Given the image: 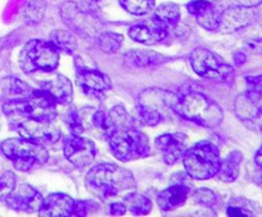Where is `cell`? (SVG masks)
<instances>
[{
	"label": "cell",
	"instance_id": "obj_29",
	"mask_svg": "<svg viewBox=\"0 0 262 217\" xmlns=\"http://www.w3.org/2000/svg\"><path fill=\"white\" fill-rule=\"evenodd\" d=\"M123 9L135 15H143L150 13L155 7V0H119Z\"/></svg>",
	"mask_w": 262,
	"mask_h": 217
},
{
	"label": "cell",
	"instance_id": "obj_20",
	"mask_svg": "<svg viewBox=\"0 0 262 217\" xmlns=\"http://www.w3.org/2000/svg\"><path fill=\"white\" fill-rule=\"evenodd\" d=\"M77 202L63 193H53L42 201L38 214L43 217L71 216L76 212Z\"/></svg>",
	"mask_w": 262,
	"mask_h": 217
},
{
	"label": "cell",
	"instance_id": "obj_40",
	"mask_svg": "<svg viewBox=\"0 0 262 217\" xmlns=\"http://www.w3.org/2000/svg\"><path fill=\"white\" fill-rule=\"evenodd\" d=\"M247 58H246V54L242 53V51H238V53L234 54V63L235 65H242V64L246 63Z\"/></svg>",
	"mask_w": 262,
	"mask_h": 217
},
{
	"label": "cell",
	"instance_id": "obj_36",
	"mask_svg": "<svg viewBox=\"0 0 262 217\" xmlns=\"http://www.w3.org/2000/svg\"><path fill=\"white\" fill-rule=\"evenodd\" d=\"M245 49L251 54H262V38H253L245 43Z\"/></svg>",
	"mask_w": 262,
	"mask_h": 217
},
{
	"label": "cell",
	"instance_id": "obj_34",
	"mask_svg": "<svg viewBox=\"0 0 262 217\" xmlns=\"http://www.w3.org/2000/svg\"><path fill=\"white\" fill-rule=\"evenodd\" d=\"M193 199L196 203L206 207H212L216 203V196H215L214 191L207 188H201L194 191Z\"/></svg>",
	"mask_w": 262,
	"mask_h": 217
},
{
	"label": "cell",
	"instance_id": "obj_5",
	"mask_svg": "<svg viewBox=\"0 0 262 217\" xmlns=\"http://www.w3.org/2000/svg\"><path fill=\"white\" fill-rule=\"evenodd\" d=\"M109 146L113 155L120 161H136L151 153L148 137L133 127L120 128L109 135Z\"/></svg>",
	"mask_w": 262,
	"mask_h": 217
},
{
	"label": "cell",
	"instance_id": "obj_1",
	"mask_svg": "<svg viewBox=\"0 0 262 217\" xmlns=\"http://www.w3.org/2000/svg\"><path fill=\"white\" fill-rule=\"evenodd\" d=\"M87 190L101 201L133 191L136 181L133 174L115 163H100L87 173L84 179Z\"/></svg>",
	"mask_w": 262,
	"mask_h": 217
},
{
	"label": "cell",
	"instance_id": "obj_25",
	"mask_svg": "<svg viewBox=\"0 0 262 217\" xmlns=\"http://www.w3.org/2000/svg\"><path fill=\"white\" fill-rule=\"evenodd\" d=\"M125 208L136 216H145V214L150 213L152 209V203L147 197L142 196L136 191H129V193L124 194V202Z\"/></svg>",
	"mask_w": 262,
	"mask_h": 217
},
{
	"label": "cell",
	"instance_id": "obj_39",
	"mask_svg": "<svg viewBox=\"0 0 262 217\" xmlns=\"http://www.w3.org/2000/svg\"><path fill=\"white\" fill-rule=\"evenodd\" d=\"M238 5H243V7H248V8H252L256 7V5L261 4L262 0H237Z\"/></svg>",
	"mask_w": 262,
	"mask_h": 217
},
{
	"label": "cell",
	"instance_id": "obj_7",
	"mask_svg": "<svg viewBox=\"0 0 262 217\" xmlns=\"http://www.w3.org/2000/svg\"><path fill=\"white\" fill-rule=\"evenodd\" d=\"M18 61L25 73H49L59 65V50L51 41L31 40L23 46Z\"/></svg>",
	"mask_w": 262,
	"mask_h": 217
},
{
	"label": "cell",
	"instance_id": "obj_23",
	"mask_svg": "<svg viewBox=\"0 0 262 217\" xmlns=\"http://www.w3.org/2000/svg\"><path fill=\"white\" fill-rule=\"evenodd\" d=\"M243 160V153L239 151H233L230 152L224 160H222L219 171L215 176L219 180L225 181V183H232L239 176L241 163Z\"/></svg>",
	"mask_w": 262,
	"mask_h": 217
},
{
	"label": "cell",
	"instance_id": "obj_22",
	"mask_svg": "<svg viewBox=\"0 0 262 217\" xmlns=\"http://www.w3.org/2000/svg\"><path fill=\"white\" fill-rule=\"evenodd\" d=\"M188 197V190L184 185H173L158 196V204L163 211L169 212L183 206Z\"/></svg>",
	"mask_w": 262,
	"mask_h": 217
},
{
	"label": "cell",
	"instance_id": "obj_28",
	"mask_svg": "<svg viewBox=\"0 0 262 217\" xmlns=\"http://www.w3.org/2000/svg\"><path fill=\"white\" fill-rule=\"evenodd\" d=\"M46 12L45 0H31L23 12V19L27 25L35 26L42 20Z\"/></svg>",
	"mask_w": 262,
	"mask_h": 217
},
{
	"label": "cell",
	"instance_id": "obj_32",
	"mask_svg": "<svg viewBox=\"0 0 262 217\" xmlns=\"http://www.w3.org/2000/svg\"><path fill=\"white\" fill-rule=\"evenodd\" d=\"M64 120H66L67 127L69 128L72 134L81 135L82 133H83L84 129H83V124H82L81 116H79V114L74 109L69 110V111L67 112Z\"/></svg>",
	"mask_w": 262,
	"mask_h": 217
},
{
	"label": "cell",
	"instance_id": "obj_2",
	"mask_svg": "<svg viewBox=\"0 0 262 217\" xmlns=\"http://www.w3.org/2000/svg\"><path fill=\"white\" fill-rule=\"evenodd\" d=\"M55 100L43 89L32 91L28 96L12 99L3 106L5 116L14 124L22 119L35 117L41 120H53L58 115Z\"/></svg>",
	"mask_w": 262,
	"mask_h": 217
},
{
	"label": "cell",
	"instance_id": "obj_31",
	"mask_svg": "<svg viewBox=\"0 0 262 217\" xmlns=\"http://www.w3.org/2000/svg\"><path fill=\"white\" fill-rule=\"evenodd\" d=\"M4 89L9 96L14 97V99H20V97H26L32 92L30 86L22 82L20 79L10 77L4 81Z\"/></svg>",
	"mask_w": 262,
	"mask_h": 217
},
{
	"label": "cell",
	"instance_id": "obj_4",
	"mask_svg": "<svg viewBox=\"0 0 262 217\" xmlns=\"http://www.w3.org/2000/svg\"><path fill=\"white\" fill-rule=\"evenodd\" d=\"M222 157L216 146L211 142H199L187 148L183 155V165L187 174L196 180H207L217 174Z\"/></svg>",
	"mask_w": 262,
	"mask_h": 217
},
{
	"label": "cell",
	"instance_id": "obj_13",
	"mask_svg": "<svg viewBox=\"0 0 262 217\" xmlns=\"http://www.w3.org/2000/svg\"><path fill=\"white\" fill-rule=\"evenodd\" d=\"M4 201L7 206L14 211L32 213L40 209L43 198L33 186L28 184H20L8 194Z\"/></svg>",
	"mask_w": 262,
	"mask_h": 217
},
{
	"label": "cell",
	"instance_id": "obj_21",
	"mask_svg": "<svg viewBox=\"0 0 262 217\" xmlns=\"http://www.w3.org/2000/svg\"><path fill=\"white\" fill-rule=\"evenodd\" d=\"M235 115L241 120H255L262 112L261 93L248 91L237 96L234 101Z\"/></svg>",
	"mask_w": 262,
	"mask_h": 217
},
{
	"label": "cell",
	"instance_id": "obj_16",
	"mask_svg": "<svg viewBox=\"0 0 262 217\" xmlns=\"http://www.w3.org/2000/svg\"><path fill=\"white\" fill-rule=\"evenodd\" d=\"M129 36L136 42L143 43V45H155L161 42L168 35V27L160 20L152 17L151 19L145 20L142 23L135 25L130 27Z\"/></svg>",
	"mask_w": 262,
	"mask_h": 217
},
{
	"label": "cell",
	"instance_id": "obj_9",
	"mask_svg": "<svg viewBox=\"0 0 262 217\" xmlns=\"http://www.w3.org/2000/svg\"><path fill=\"white\" fill-rule=\"evenodd\" d=\"M192 69L200 77L216 82H225L232 77L233 68L225 63L217 54L205 47H197L192 51L191 58Z\"/></svg>",
	"mask_w": 262,
	"mask_h": 217
},
{
	"label": "cell",
	"instance_id": "obj_6",
	"mask_svg": "<svg viewBox=\"0 0 262 217\" xmlns=\"http://www.w3.org/2000/svg\"><path fill=\"white\" fill-rule=\"evenodd\" d=\"M3 155L10 160L17 170L28 171L33 166L43 165L49 160L45 146L25 138H10L0 144Z\"/></svg>",
	"mask_w": 262,
	"mask_h": 217
},
{
	"label": "cell",
	"instance_id": "obj_14",
	"mask_svg": "<svg viewBox=\"0 0 262 217\" xmlns=\"http://www.w3.org/2000/svg\"><path fill=\"white\" fill-rule=\"evenodd\" d=\"M187 9L196 17L197 23L205 30L214 31L219 28L223 10H224L219 3L209 2V0H192L187 4Z\"/></svg>",
	"mask_w": 262,
	"mask_h": 217
},
{
	"label": "cell",
	"instance_id": "obj_15",
	"mask_svg": "<svg viewBox=\"0 0 262 217\" xmlns=\"http://www.w3.org/2000/svg\"><path fill=\"white\" fill-rule=\"evenodd\" d=\"M155 146L168 165H174L183 157L188 147V138L182 133H168L156 138Z\"/></svg>",
	"mask_w": 262,
	"mask_h": 217
},
{
	"label": "cell",
	"instance_id": "obj_42",
	"mask_svg": "<svg viewBox=\"0 0 262 217\" xmlns=\"http://www.w3.org/2000/svg\"><path fill=\"white\" fill-rule=\"evenodd\" d=\"M90 2H92V3H97V2H100V0H90Z\"/></svg>",
	"mask_w": 262,
	"mask_h": 217
},
{
	"label": "cell",
	"instance_id": "obj_17",
	"mask_svg": "<svg viewBox=\"0 0 262 217\" xmlns=\"http://www.w3.org/2000/svg\"><path fill=\"white\" fill-rule=\"evenodd\" d=\"M92 123L109 137L113 132L120 128L132 127V120L123 106H114L109 112L99 110L92 116Z\"/></svg>",
	"mask_w": 262,
	"mask_h": 217
},
{
	"label": "cell",
	"instance_id": "obj_41",
	"mask_svg": "<svg viewBox=\"0 0 262 217\" xmlns=\"http://www.w3.org/2000/svg\"><path fill=\"white\" fill-rule=\"evenodd\" d=\"M255 162H256V165L260 166V167L262 168V146L260 147V150L257 151V153H256Z\"/></svg>",
	"mask_w": 262,
	"mask_h": 217
},
{
	"label": "cell",
	"instance_id": "obj_24",
	"mask_svg": "<svg viewBox=\"0 0 262 217\" xmlns=\"http://www.w3.org/2000/svg\"><path fill=\"white\" fill-rule=\"evenodd\" d=\"M125 63L133 68H147L166 60L165 56L151 50H133L125 54Z\"/></svg>",
	"mask_w": 262,
	"mask_h": 217
},
{
	"label": "cell",
	"instance_id": "obj_35",
	"mask_svg": "<svg viewBox=\"0 0 262 217\" xmlns=\"http://www.w3.org/2000/svg\"><path fill=\"white\" fill-rule=\"evenodd\" d=\"M246 82L248 84V91L257 92V93L262 94V76L257 77H247Z\"/></svg>",
	"mask_w": 262,
	"mask_h": 217
},
{
	"label": "cell",
	"instance_id": "obj_10",
	"mask_svg": "<svg viewBox=\"0 0 262 217\" xmlns=\"http://www.w3.org/2000/svg\"><path fill=\"white\" fill-rule=\"evenodd\" d=\"M25 139L32 140L42 146L54 144L60 138V132L55 127L53 120H41L35 117H27L13 124Z\"/></svg>",
	"mask_w": 262,
	"mask_h": 217
},
{
	"label": "cell",
	"instance_id": "obj_12",
	"mask_svg": "<svg viewBox=\"0 0 262 217\" xmlns=\"http://www.w3.org/2000/svg\"><path fill=\"white\" fill-rule=\"evenodd\" d=\"M77 83L87 96L94 99H101L112 89V81L106 74L83 66H77Z\"/></svg>",
	"mask_w": 262,
	"mask_h": 217
},
{
	"label": "cell",
	"instance_id": "obj_37",
	"mask_svg": "<svg viewBox=\"0 0 262 217\" xmlns=\"http://www.w3.org/2000/svg\"><path fill=\"white\" fill-rule=\"evenodd\" d=\"M125 211H127V208H125V204L120 203V202H113V203H110V206L107 207V212H109V214H112V216H123V214L125 213Z\"/></svg>",
	"mask_w": 262,
	"mask_h": 217
},
{
	"label": "cell",
	"instance_id": "obj_30",
	"mask_svg": "<svg viewBox=\"0 0 262 217\" xmlns=\"http://www.w3.org/2000/svg\"><path fill=\"white\" fill-rule=\"evenodd\" d=\"M123 43V36L115 32H104L99 36V46L104 53L114 54Z\"/></svg>",
	"mask_w": 262,
	"mask_h": 217
},
{
	"label": "cell",
	"instance_id": "obj_18",
	"mask_svg": "<svg viewBox=\"0 0 262 217\" xmlns=\"http://www.w3.org/2000/svg\"><path fill=\"white\" fill-rule=\"evenodd\" d=\"M41 89L48 92L56 101V104L68 105L73 99L72 83L63 74L49 71L48 77L40 82Z\"/></svg>",
	"mask_w": 262,
	"mask_h": 217
},
{
	"label": "cell",
	"instance_id": "obj_3",
	"mask_svg": "<svg viewBox=\"0 0 262 217\" xmlns=\"http://www.w3.org/2000/svg\"><path fill=\"white\" fill-rule=\"evenodd\" d=\"M174 112L183 119L210 129L219 127L224 117L222 107L200 92H188L178 99L174 106Z\"/></svg>",
	"mask_w": 262,
	"mask_h": 217
},
{
	"label": "cell",
	"instance_id": "obj_27",
	"mask_svg": "<svg viewBox=\"0 0 262 217\" xmlns=\"http://www.w3.org/2000/svg\"><path fill=\"white\" fill-rule=\"evenodd\" d=\"M50 41L56 49L67 54H73L77 50V38L73 33L64 30H55L51 32Z\"/></svg>",
	"mask_w": 262,
	"mask_h": 217
},
{
	"label": "cell",
	"instance_id": "obj_33",
	"mask_svg": "<svg viewBox=\"0 0 262 217\" xmlns=\"http://www.w3.org/2000/svg\"><path fill=\"white\" fill-rule=\"evenodd\" d=\"M15 188V175L12 171L0 175V201H4L8 197V194Z\"/></svg>",
	"mask_w": 262,
	"mask_h": 217
},
{
	"label": "cell",
	"instance_id": "obj_11",
	"mask_svg": "<svg viewBox=\"0 0 262 217\" xmlns=\"http://www.w3.org/2000/svg\"><path fill=\"white\" fill-rule=\"evenodd\" d=\"M64 155L67 160L78 168H84L90 166L96 155V147L94 142L79 135H69L63 144Z\"/></svg>",
	"mask_w": 262,
	"mask_h": 217
},
{
	"label": "cell",
	"instance_id": "obj_38",
	"mask_svg": "<svg viewBox=\"0 0 262 217\" xmlns=\"http://www.w3.org/2000/svg\"><path fill=\"white\" fill-rule=\"evenodd\" d=\"M227 213L229 216H245V214H248L247 212L243 211L242 208H238V207H228Z\"/></svg>",
	"mask_w": 262,
	"mask_h": 217
},
{
	"label": "cell",
	"instance_id": "obj_19",
	"mask_svg": "<svg viewBox=\"0 0 262 217\" xmlns=\"http://www.w3.org/2000/svg\"><path fill=\"white\" fill-rule=\"evenodd\" d=\"M253 19H255V12L252 10V8L235 5V7H230L223 10L219 28L224 33L234 32L241 28H245Z\"/></svg>",
	"mask_w": 262,
	"mask_h": 217
},
{
	"label": "cell",
	"instance_id": "obj_26",
	"mask_svg": "<svg viewBox=\"0 0 262 217\" xmlns=\"http://www.w3.org/2000/svg\"><path fill=\"white\" fill-rule=\"evenodd\" d=\"M154 17L160 20L166 27H176L181 20V9L176 3H163L155 10Z\"/></svg>",
	"mask_w": 262,
	"mask_h": 217
},
{
	"label": "cell",
	"instance_id": "obj_8",
	"mask_svg": "<svg viewBox=\"0 0 262 217\" xmlns=\"http://www.w3.org/2000/svg\"><path fill=\"white\" fill-rule=\"evenodd\" d=\"M178 97L161 88L145 89L138 96L137 110L143 124L155 127L161 123L169 110H173Z\"/></svg>",
	"mask_w": 262,
	"mask_h": 217
}]
</instances>
